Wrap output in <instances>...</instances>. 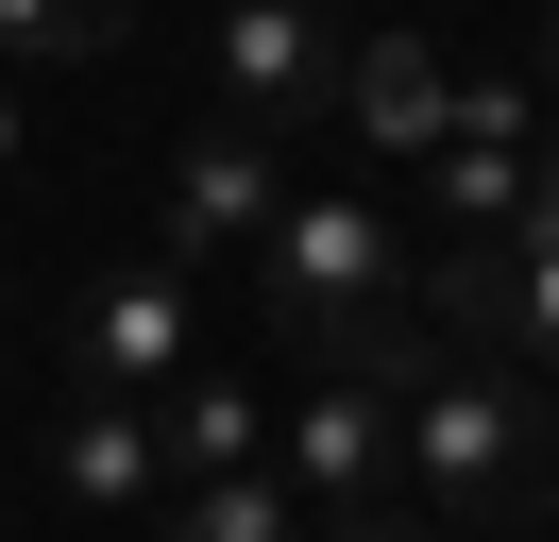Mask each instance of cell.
<instances>
[{
	"mask_svg": "<svg viewBox=\"0 0 559 542\" xmlns=\"http://www.w3.org/2000/svg\"><path fill=\"white\" fill-rule=\"evenodd\" d=\"M136 34V0H0V85H35V68H103Z\"/></svg>",
	"mask_w": 559,
	"mask_h": 542,
	"instance_id": "cell-13",
	"label": "cell"
},
{
	"mask_svg": "<svg viewBox=\"0 0 559 542\" xmlns=\"http://www.w3.org/2000/svg\"><path fill=\"white\" fill-rule=\"evenodd\" d=\"M69 373H85L103 406H170L187 373H204V271H170V255L103 271V288L69 305Z\"/></svg>",
	"mask_w": 559,
	"mask_h": 542,
	"instance_id": "cell-4",
	"label": "cell"
},
{
	"mask_svg": "<svg viewBox=\"0 0 559 542\" xmlns=\"http://www.w3.org/2000/svg\"><path fill=\"white\" fill-rule=\"evenodd\" d=\"M221 119L238 136H306V119H340V51L356 34L322 17V0H221Z\"/></svg>",
	"mask_w": 559,
	"mask_h": 542,
	"instance_id": "cell-7",
	"label": "cell"
},
{
	"mask_svg": "<svg viewBox=\"0 0 559 542\" xmlns=\"http://www.w3.org/2000/svg\"><path fill=\"white\" fill-rule=\"evenodd\" d=\"M322 17H340V0H322Z\"/></svg>",
	"mask_w": 559,
	"mask_h": 542,
	"instance_id": "cell-18",
	"label": "cell"
},
{
	"mask_svg": "<svg viewBox=\"0 0 559 542\" xmlns=\"http://www.w3.org/2000/svg\"><path fill=\"white\" fill-rule=\"evenodd\" d=\"M407 271H424V237L373 203V169H356V187H288V221L254 237V305L306 339V373L356 356L373 322H407Z\"/></svg>",
	"mask_w": 559,
	"mask_h": 542,
	"instance_id": "cell-2",
	"label": "cell"
},
{
	"mask_svg": "<svg viewBox=\"0 0 559 542\" xmlns=\"http://www.w3.org/2000/svg\"><path fill=\"white\" fill-rule=\"evenodd\" d=\"M51 508H85V526H153L170 508V440H153V406H51Z\"/></svg>",
	"mask_w": 559,
	"mask_h": 542,
	"instance_id": "cell-9",
	"label": "cell"
},
{
	"mask_svg": "<svg viewBox=\"0 0 559 542\" xmlns=\"http://www.w3.org/2000/svg\"><path fill=\"white\" fill-rule=\"evenodd\" d=\"M525 153H543V85H509V68H457V136L424 153V221H441V237H509Z\"/></svg>",
	"mask_w": 559,
	"mask_h": 542,
	"instance_id": "cell-8",
	"label": "cell"
},
{
	"mask_svg": "<svg viewBox=\"0 0 559 542\" xmlns=\"http://www.w3.org/2000/svg\"><path fill=\"white\" fill-rule=\"evenodd\" d=\"M272 221H288V136H238V119L170 136V187H153V255L170 271H221V255L254 271Z\"/></svg>",
	"mask_w": 559,
	"mask_h": 542,
	"instance_id": "cell-5",
	"label": "cell"
},
{
	"mask_svg": "<svg viewBox=\"0 0 559 542\" xmlns=\"http://www.w3.org/2000/svg\"><path fill=\"white\" fill-rule=\"evenodd\" d=\"M407 305L457 356H509V373L559 390V237H441V255L407 271Z\"/></svg>",
	"mask_w": 559,
	"mask_h": 542,
	"instance_id": "cell-3",
	"label": "cell"
},
{
	"mask_svg": "<svg viewBox=\"0 0 559 542\" xmlns=\"http://www.w3.org/2000/svg\"><path fill=\"white\" fill-rule=\"evenodd\" d=\"M153 440H170V492H187V474H254V458H272V406H254L238 373H187V390L153 406Z\"/></svg>",
	"mask_w": 559,
	"mask_h": 542,
	"instance_id": "cell-11",
	"label": "cell"
},
{
	"mask_svg": "<svg viewBox=\"0 0 559 542\" xmlns=\"http://www.w3.org/2000/svg\"><path fill=\"white\" fill-rule=\"evenodd\" d=\"M509 237H559V119H543V153H525V203H509Z\"/></svg>",
	"mask_w": 559,
	"mask_h": 542,
	"instance_id": "cell-14",
	"label": "cell"
},
{
	"mask_svg": "<svg viewBox=\"0 0 559 542\" xmlns=\"http://www.w3.org/2000/svg\"><path fill=\"white\" fill-rule=\"evenodd\" d=\"M17 153H35V119H17V85H0V169H17Z\"/></svg>",
	"mask_w": 559,
	"mask_h": 542,
	"instance_id": "cell-16",
	"label": "cell"
},
{
	"mask_svg": "<svg viewBox=\"0 0 559 542\" xmlns=\"http://www.w3.org/2000/svg\"><path fill=\"white\" fill-rule=\"evenodd\" d=\"M390 406L407 390H373V373H306V406H272V474H288V508L322 542L390 508Z\"/></svg>",
	"mask_w": 559,
	"mask_h": 542,
	"instance_id": "cell-6",
	"label": "cell"
},
{
	"mask_svg": "<svg viewBox=\"0 0 559 542\" xmlns=\"http://www.w3.org/2000/svg\"><path fill=\"white\" fill-rule=\"evenodd\" d=\"M543 85H559V0H543Z\"/></svg>",
	"mask_w": 559,
	"mask_h": 542,
	"instance_id": "cell-17",
	"label": "cell"
},
{
	"mask_svg": "<svg viewBox=\"0 0 559 542\" xmlns=\"http://www.w3.org/2000/svg\"><path fill=\"white\" fill-rule=\"evenodd\" d=\"M390 508H424L441 542H525V526H559V390L441 339L424 390L390 406Z\"/></svg>",
	"mask_w": 559,
	"mask_h": 542,
	"instance_id": "cell-1",
	"label": "cell"
},
{
	"mask_svg": "<svg viewBox=\"0 0 559 542\" xmlns=\"http://www.w3.org/2000/svg\"><path fill=\"white\" fill-rule=\"evenodd\" d=\"M340 542H441V526H424V508H373V526H340Z\"/></svg>",
	"mask_w": 559,
	"mask_h": 542,
	"instance_id": "cell-15",
	"label": "cell"
},
{
	"mask_svg": "<svg viewBox=\"0 0 559 542\" xmlns=\"http://www.w3.org/2000/svg\"><path fill=\"white\" fill-rule=\"evenodd\" d=\"M136 542H322V526H306V508H288V474L254 458V474H187V492L153 508Z\"/></svg>",
	"mask_w": 559,
	"mask_h": 542,
	"instance_id": "cell-12",
	"label": "cell"
},
{
	"mask_svg": "<svg viewBox=\"0 0 559 542\" xmlns=\"http://www.w3.org/2000/svg\"><path fill=\"white\" fill-rule=\"evenodd\" d=\"M340 119L373 136V169H424V153L457 136V68L390 17V34H356V51H340Z\"/></svg>",
	"mask_w": 559,
	"mask_h": 542,
	"instance_id": "cell-10",
	"label": "cell"
}]
</instances>
